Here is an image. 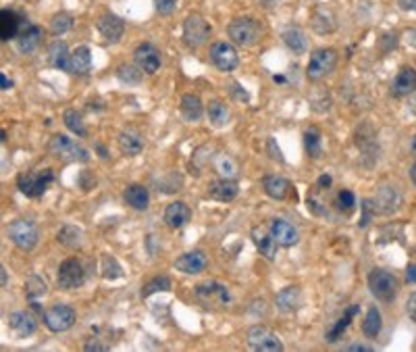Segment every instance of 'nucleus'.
<instances>
[{
	"instance_id": "412c9836",
	"label": "nucleus",
	"mask_w": 416,
	"mask_h": 352,
	"mask_svg": "<svg viewBox=\"0 0 416 352\" xmlns=\"http://www.w3.org/2000/svg\"><path fill=\"white\" fill-rule=\"evenodd\" d=\"M19 32H21V17L11 8H2L0 11V38H2V42L13 40L15 35H19Z\"/></svg>"
},
{
	"instance_id": "37998d69",
	"label": "nucleus",
	"mask_w": 416,
	"mask_h": 352,
	"mask_svg": "<svg viewBox=\"0 0 416 352\" xmlns=\"http://www.w3.org/2000/svg\"><path fill=\"white\" fill-rule=\"evenodd\" d=\"M214 165H216V171L223 177H227V179H233V177L238 176V165L227 154H221Z\"/></svg>"
},
{
	"instance_id": "f03ea898",
	"label": "nucleus",
	"mask_w": 416,
	"mask_h": 352,
	"mask_svg": "<svg viewBox=\"0 0 416 352\" xmlns=\"http://www.w3.org/2000/svg\"><path fill=\"white\" fill-rule=\"evenodd\" d=\"M366 282H369L371 294L377 300H381V302H393L395 296H398V292H400L398 278L391 271H387V269H373L369 273V280Z\"/></svg>"
},
{
	"instance_id": "1a4fd4ad",
	"label": "nucleus",
	"mask_w": 416,
	"mask_h": 352,
	"mask_svg": "<svg viewBox=\"0 0 416 352\" xmlns=\"http://www.w3.org/2000/svg\"><path fill=\"white\" fill-rule=\"evenodd\" d=\"M75 311L67 307V305H52L44 311L42 315V321L46 325V329L54 331V334H61V331H67L73 327L75 323Z\"/></svg>"
},
{
	"instance_id": "a878e982",
	"label": "nucleus",
	"mask_w": 416,
	"mask_h": 352,
	"mask_svg": "<svg viewBox=\"0 0 416 352\" xmlns=\"http://www.w3.org/2000/svg\"><path fill=\"white\" fill-rule=\"evenodd\" d=\"M123 196H125V203H127L132 209H136V211H146L148 205H150V194H148V190H146L144 186H139V183L127 186Z\"/></svg>"
},
{
	"instance_id": "a211bd4d",
	"label": "nucleus",
	"mask_w": 416,
	"mask_h": 352,
	"mask_svg": "<svg viewBox=\"0 0 416 352\" xmlns=\"http://www.w3.org/2000/svg\"><path fill=\"white\" fill-rule=\"evenodd\" d=\"M252 240H254V246L258 248V252L262 256H267L269 261H273L277 256V242L271 234V229L267 232L265 227H252Z\"/></svg>"
},
{
	"instance_id": "6e6552de",
	"label": "nucleus",
	"mask_w": 416,
	"mask_h": 352,
	"mask_svg": "<svg viewBox=\"0 0 416 352\" xmlns=\"http://www.w3.org/2000/svg\"><path fill=\"white\" fill-rule=\"evenodd\" d=\"M196 296L207 309H223L231 300L227 285L219 282H204L196 285Z\"/></svg>"
},
{
	"instance_id": "c9c22d12",
	"label": "nucleus",
	"mask_w": 416,
	"mask_h": 352,
	"mask_svg": "<svg viewBox=\"0 0 416 352\" xmlns=\"http://www.w3.org/2000/svg\"><path fill=\"white\" fill-rule=\"evenodd\" d=\"M379 331H381V313L377 307H371L364 317V323H362V334L366 338H377Z\"/></svg>"
},
{
	"instance_id": "3c124183",
	"label": "nucleus",
	"mask_w": 416,
	"mask_h": 352,
	"mask_svg": "<svg viewBox=\"0 0 416 352\" xmlns=\"http://www.w3.org/2000/svg\"><path fill=\"white\" fill-rule=\"evenodd\" d=\"M269 152L273 154V159H277L279 163H283V157H281V152H279L277 142L275 140H269Z\"/></svg>"
},
{
	"instance_id": "f704fd0d",
	"label": "nucleus",
	"mask_w": 416,
	"mask_h": 352,
	"mask_svg": "<svg viewBox=\"0 0 416 352\" xmlns=\"http://www.w3.org/2000/svg\"><path fill=\"white\" fill-rule=\"evenodd\" d=\"M119 150L125 154V157H136L139 154L141 150H144V142L139 138L138 134H134V132H123V134H119Z\"/></svg>"
},
{
	"instance_id": "f3484780",
	"label": "nucleus",
	"mask_w": 416,
	"mask_h": 352,
	"mask_svg": "<svg viewBox=\"0 0 416 352\" xmlns=\"http://www.w3.org/2000/svg\"><path fill=\"white\" fill-rule=\"evenodd\" d=\"M238 192H240L238 183L233 179H227V177L216 179L208 186V196L212 200H219V203H231L238 196Z\"/></svg>"
},
{
	"instance_id": "0eeeda50",
	"label": "nucleus",
	"mask_w": 416,
	"mask_h": 352,
	"mask_svg": "<svg viewBox=\"0 0 416 352\" xmlns=\"http://www.w3.org/2000/svg\"><path fill=\"white\" fill-rule=\"evenodd\" d=\"M208 35H210V23L202 15L194 13L187 15L183 21V40L190 48H200L202 44H207Z\"/></svg>"
},
{
	"instance_id": "cd10ccee",
	"label": "nucleus",
	"mask_w": 416,
	"mask_h": 352,
	"mask_svg": "<svg viewBox=\"0 0 416 352\" xmlns=\"http://www.w3.org/2000/svg\"><path fill=\"white\" fill-rule=\"evenodd\" d=\"M360 313V307L358 305H349L346 311H344V317L337 319V323L327 331V336H325V340L329 342V344H333V342H337L342 336H344V331L347 329V325L352 323V319L356 317Z\"/></svg>"
},
{
	"instance_id": "603ef678",
	"label": "nucleus",
	"mask_w": 416,
	"mask_h": 352,
	"mask_svg": "<svg viewBox=\"0 0 416 352\" xmlns=\"http://www.w3.org/2000/svg\"><path fill=\"white\" fill-rule=\"evenodd\" d=\"M398 4L404 11H416V0H398Z\"/></svg>"
},
{
	"instance_id": "b1692460",
	"label": "nucleus",
	"mask_w": 416,
	"mask_h": 352,
	"mask_svg": "<svg viewBox=\"0 0 416 352\" xmlns=\"http://www.w3.org/2000/svg\"><path fill=\"white\" fill-rule=\"evenodd\" d=\"M300 302H302V292L296 285L283 288L281 292H277V296H275V305H277L279 311H283V313L296 311L300 307Z\"/></svg>"
},
{
	"instance_id": "ddd939ff",
	"label": "nucleus",
	"mask_w": 416,
	"mask_h": 352,
	"mask_svg": "<svg viewBox=\"0 0 416 352\" xmlns=\"http://www.w3.org/2000/svg\"><path fill=\"white\" fill-rule=\"evenodd\" d=\"M269 229H271V234H273V238H275V242H277L279 246L291 248L300 242V232H298V227H296L294 223H289L287 219L275 217V219L271 221Z\"/></svg>"
},
{
	"instance_id": "5fc2aeb1",
	"label": "nucleus",
	"mask_w": 416,
	"mask_h": 352,
	"mask_svg": "<svg viewBox=\"0 0 416 352\" xmlns=\"http://www.w3.org/2000/svg\"><path fill=\"white\" fill-rule=\"evenodd\" d=\"M347 351L349 352H371L373 348H371V346H364V344H352V346H347Z\"/></svg>"
},
{
	"instance_id": "e2e57ef3",
	"label": "nucleus",
	"mask_w": 416,
	"mask_h": 352,
	"mask_svg": "<svg viewBox=\"0 0 416 352\" xmlns=\"http://www.w3.org/2000/svg\"><path fill=\"white\" fill-rule=\"evenodd\" d=\"M412 152H415V154H416V136H415V138H412Z\"/></svg>"
},
{
	"instance_id": "aec40b11",
	"label": "nucleus",
	"mask_w": 416,
	"mask_h": 352,
	"mask_svg": "<svg viewBox=\"0 0 416 352\" xmlns=\"http://www.w3.org/2000/svg\"><path fill=\"white\" fill-rule=\"evenodd\" d=\"M262 190H265V194L271 196L273 200H285L294 188H291V183H289L285 177L267 176L262 179Z\"/></svg>"
},
{
	"instance_id": "bf43d9fd",
	"label": "nucleus",
	"mask_w": 416,
	"mask_h": 352,
	"mask_svg": "<svg viewBox=\"0 0 416 352\" xmlns=\"http://www.w3.org/2000/svg\"><path fill=\"white\" fill-rule=\"evenodd\" d=\"M258 2H260V4H262L265 8H273V6L277 4L279 0H258Z\"/></svg>"
},
{
	"instance_id": "20e7f679",
	"label": "nucleus",
	"mask_w": 416,
	"mask_h": 352,
	"mask_svg": "<svg viewBox=\"0 0 416 352\" xmlns=\"http://www.w3.org/2000/svg\"><path fill=\"white\" fill-rule=\"evenodd\" d=\"M8 238H11V242L15 244V246L19 248V250H32L37 244V240H40V229H37V225H35L34 221H30V219H15L11 225H8Z\"/></svg>"
},
{
	"instance_id": "9b49d317",
	"label": "nucleus",
	"mask_w": 416,
	"mask_h": 352,
	"mask_svg": "<svg viewBox=\"0 0 416 352\" xmlns=\"http://www.w3.org/2000/svg\"><path fill=\"white\" fill-rule=\"evenodd\" d=\"M83 282H86V271L77 259H67L61 263L59 276H57V283L61 290H75V288L83 285Z\"/></svg>"
},
{
	"instance_id": "5701e85b",
	"label": "nucleus",
	"mask_w": 416,
	"mask_h": 352,
	"mask_svg": "<svg viewBox=\"0 0 416 352\" xmlns=\"http://www.w3.org/2000/svg\"><path fill=\"white\" fill-rule=\"evenodd\" d=\"M19 40H17V46H19V50L23 52V55H32L35 48L42 44V38H44V32L37 28V25H25L19 35H17Z\"/></svg>"
},
{
	"instance_id": "2f4dec72",
	"label": "nucleus",
	"mask_w": 416,
	"mask_h": 352,
	"mask_svg": "<svg viewBox=\"0 0 416 352\" xmlns=\"http://www.w3.org/2000/svg\"><path fill=\"white\" fill-rule=\"evenodd\" d=\"M281 38H283L285 46H287L291 52H296V55H302V52H306V48H308L306 34H304L300 28H287Z\"/></svg>"
},
{
	"instance_id": "6e6d98bb",
	"label": "nucleus",
	"mask_w": 416,
	"mask_h": 352,
	"mask_svg": "<svg viewBox=\"0 0 416 352\" xmlns=\"http://www.w3.org/2000/svg\"><path fill=\"white\" fill-rule=\"evenodd\" d=\"M318 186H320V188H329V186H331V176L318 177Z\"/></svg>"
},
{
	"instance_id": "f8f14e48",
	"label": "nucleus",
	"mask_w": 416,
	"mask_h": 352,
	"mask_svg": "<svg viewBox=\"0 0 416 352\" xmlns=\"http://www.w3.org/2000/svg\"><path fill=\"white\" fill-rule=\"evenodd\" d=\"M210 61L219 71H233L240 65L238 50L229 42H214L210 46Z\"/></svg>"
},
{
	"instance_id": "4d7b16f0",
	"label": "nucleus",
	"mask_w": 416,
	"mask_h": 352,
	"mask_svg": "<svg viewBox=\"0 0 416 352\" xmlns=\"http://www.w3.org/2000/svg\"><path fill=\"white\" fill-rule=\"evenodd\" d=\"M0 84H2V90H8V88L13 86V81H11V79H6V75H4V73H0Z\"/></svg>"
},
{
	"instance_id": "bb28decb",
	"label": "nucleus",
	"mask_w": 416,
	"mask_h": 352,
	"mask_svg": "<svg viewBox=\"0 0 416 352\" xmlns=\"http://www.w3.org/2000/svg\"><path fill=\"white\" fill-rule=\"evenodd\" d=\"M8 325H11V329H13L17 336H21V338L32 336V334L35 331L34 315H30V313H25V311H17V313H13V315L8 317Z\"/></svg>"
},
{
	"instance_id": "9d476101",
	"label": "nucleus",
	"mask_w": 416,
	"mask_h": 352,
	"mask_svg": "<svg viewBox=\"0 0 416 352\" xmlns=\"http://www.w3.org/2000/svg\"><path fill=\"white\" fill-rule=\"evenodd\" d=\"M248 346L252 351L258 352H281L283 351V344L279 340L277 334H273L269 327L265 325H254L250 331H248Z\"/></svg>"
},
{
	"instance_id": "4be33fe9",
	"label": "nucleus",
	"mask_w": 416,
	"mask_h": 352,
	"mask_svg": "<svg viewBox=\"0 0 416 352\" xmlns=\"http://www.w3.org/2000/svg\"><path fill=\"white\" fill-rule=\"evenodd\" d=\"M190 219H192V211H190V207L185 203L175 200L165 209V223L169 227H173V229L183 227L185 223H190Z\"/></svg>"
},
{
	"instance_id": "dca6fc26",
	"label": "nucleus",
	"mask_w": 416,
	"mask_h": 352,
	"mask_svg": "<svg viewBox=\"0 0 416 352\" xmlns=\"http://www.w3.org/2000/svg\"><path fill=\"white\" fill-rule=\"evenodd\" d=\"M96 25H98V32H100V35H103L106 42H119L123 32H125L123 19L117 17V15H112V13L100 15L98 21H96Z\"/></svg>"
},
{
	"instance_id": "c03bdc74",
	"label": "nucleus",
	"mask_w": 416,
	"mask_h": 352,
	"mask_svg": "<svg viewBox=\"0 0 416 352\" xmlns=\"http://www.w3.org/2000/svg\"><path fill=\"white\" fill-rule=\"evenodd\" d=\"M103 276L106 280H117V278H121L123 276V269H121V265L110 256V254H104L103 259Z\"/></svg>"
},
{
	"instance_id": "e433bc0d",
	"label": "nucleus",
	"mask_w": 416,
	"mask_h": 352,
	"mask_svg": "<svg viewBox=\"0 0 416 352\" xmlns=\"http://www.w3.org/2000/svg\"><path fill=\"white\" fill-rule=\"evenodd\" d=\"M208 119H210V123L214 127H223L227 123V119H229V108H227V105L221 103V101H212L208 105Z\"/></svg>"
},
{
	"instance_id": "8fccbe9b",
	"label": "nucleus",
	"mask_w": 416,
	"mask_h": 352,
	"mask_svg": "<svg viewBox=\"0 0 416 352\" xmlns=\"http://www.w3.org/2000/svg\"><path fill=\"white\" fill-rule=\"evenodd\" d=\"M406 311H408L410 319L416 323V290L410 294V298H408V302H406Z\"/></svg>"
},
{
	"instance_id": "49530a36",
	"label": "nucleus",
	"mask_w": 416,
	"mask_h": 352,
	"mask_svg": "<svg viewBox=\"0 0 416 352\" xmlns=\"http://www.w3.org/2000/svg\"><path fill=\"white\" fill-rule=\"evenodd\" d=\"M337 207H340V211L349 212L356 207V196H354L349 190H342V192L337 194Z\"/></svg>"
},
{
	"instance_id": "09e8293b",
	"label": "nucleus",
	"mask_w": 416,
	"mask_h": 352,
	"mask_svg": "<svg viewBox=\"0 0 416 352\" xmlns=\"http://www.w3.org/2000/svg\"><path fill=\"white\" fill-rule=\"evenodd\" d=\"M86 351H108L110 346L108 344H100V338H90V342H86V346H83Z\"/></svg>"
},
{
	"instance_id": "72a5a7b5",
	"label": "nucleus",
	"mask_w": 416,
	"mask_h": 352,
	"mask_svg": "<svg viewBox=\"0 0 416 352\" xmlns=\"http://www.w3.org/2000/svg\"><path fill=\"white\" fill-rule=\"evenodd\" d=\"M57 240L63 244L65 248H79L83 244V234H81V229L79 227H75V225H63L61 229H59V234H57Z\"/></svg>"
},
{
	"instance_id": "a18cd8bd",
	"label": "nucleus",
	"mask_w": 416,
	"mask_h": 352,
	"mask_svg": "<svg viewBox=\"0 0 416 352\" xmlns=\"http://www.w3.org/2000/svg\"><path fill=\"white\" fill-rule=\"evenodd\" d=\"M119 79H123V81H127V84H138L139 79H141V69H139L138 65L134 67V65H121L119 69Z\"/></svg>"
},
{
	"instance_id": "58836bf2",
	"label": "nucleus",
	"mask_w": 416,
	"mask_h": 352,
	"mask_svg": "<svg viewBox=\"0 0 416 352\" xmlns=\"http://www.w3.org/2000/svg\"><path fill=\"white\" fill-rule=\"evenodd\" d=\"M46 294V282L40 278V276H30L28 282H25V296L35 302L37 298H42Z\"/></svg>"
},
{
	"instance_id": "7c9ffc66",
	"label": "nucleus",
	"mask_w": 416,
	"mask_h": 352,
	"mask_svg": "<svg viewBox=\"0 0 416 352\" xmlns=\"http://www.w3.org/2000/svg\"><path fill=\"white\" fill-rule=\"evenodd\" d=\"M179 110L183 115V119L187 121H200L202 113H204V105L196 94H185L179 103Z\"/></svg>"
},
{
	"instance_id": "c756f323",
	"label": "nucleus",
	"mask_w": 416,
	"mask_h": 352,
	"mask_svg": "<svg viewBox=\"0 0 416 352\" xmlns=\"http://www.w3.org/2000/svg\"><path fill=\"white\" fill-rule=\"evenodd\" d=\"M92 69V52L88 46H79L75 48V52H71V73L75 75H88Z\"/></svg>"
},
{
	"instance_id": "864d4df0",
	"label": "nucleus",
	"mask_w": 416,
	"mask_h": 352,
	"mask_svg": "<svg viewBox=\"0 0 416 352\" xmlns=\"http://www.w3.org/2000/svg\"><path fill=\"white\" fill-rule=\"evenodd\" d=\"M406 282H416V265H408V269H406Z\"/></svg>"
},
{
	"instance_id": "680f3d73",
	"label": "nucleus",
	"mask_w": 416,
	"mask_h": 352,
	"mask_svg": "<svg viewBox=\"0 0 416 352\" xmlns=\"http://www.w3.org/2000/svg\"><path fill=\"white\" fill-rule=\"evenodd\" d=\"M410 177H412V181H415L416 186V165H412V169H410Z\"/></svg>"
},
{
	"instance_id": "79ce46f5",
	"label": "nucleus",
	"mask_w": 416,
	"mask_h": 352,
	"mask_svg": "<svg viewBox=\"0 0 416 352\" xmlns=\"http://www.w3.org/2000/svg\"><path fill=\"white\" fill-rule=\"evenodd\" d=\"M304 146H306L308 157H312V159H318L320 157V132L316 127H311L304 134Z\"/></svg>"
},
{
	"instance_id": "052dcab7",
	"label": "nucleus",
	"mask_w": 416,
	"mask_h": 352,
	"mask_svg": "<svg viewBox=\"0 0 416 352\" xmlns=\"http://www.w3.org/2000/svg\"><path fill=\"white\" fill-rule=\"evenodd\" d=\"M0 278H2V288H6V269H0Z\"/></svg>"
},
{
	"instance_id": "4c0bfd02",
	"label": "nucleus",
	"mask_w": 416,
	"mask_h": 352,
	"mask_svg": "<svg viewBox=\"0 0 416 352\" xmlns=\"http://www.w3.org/2000/svg\"><path fill=\"white\" fill-rule=\"evenodd\" d=\"M63 119H65V125L69 127L75 136H79V138H86V136H88V130H86V125H83V119H81V115H79L77 110L67 108Z\"/></svg>"
},
{
	"instance_id": "473e14b6",
	"label": "nucleus",
	"mask_w": 416,
	"mask_h": 352,
	"mask_svg": "<svg viewBox=\"0 0 416 352\" xmlns=\"http://www.w3.org/2000/svg\"><path fill=\"white\" fill-rule=\"evenodd\" d=\"M373 205L379 207V211L381 212H393L398 209V205H400V196H398V192H395L393 188H381V190L377 192ZM375 207H373V209H375Z\"/></svg>"
},
{
	"instance_id": "c85d7f7f",
	"label": "nucleus",
	"mask_w": 416,
	"mask_h": 352,
	"mask_svg": "<svg viewBox=\"0 0 416 352\" xmlns=\"http://www.w3.org/2000/svg\"><path fill=\"white\" fill-rule=\"evenodd\" d=\"M335 25H337V21H335V15H333L331 11H327V8H318V11H314V15H312V19H311V28L316 32V34L318 35L331 34V32L335 30Z\"/></svg>"
},
{
	"instance_id": "393cba45",
	"label": "nucleus",
	"mask_w": 416,
	"mask_h": 352,
	"mask_svg": "<svg viewBox=\"0 0 416 352\" xmlns=\"http://www.w3.org/2000/svg\"><path fill=\"white\" fill-rule=\"evenodd\" d=\"M48 59H50V65H52L54 69L71 71L69 48H67V44H65L63 40H57V42L50 44V48H48Z\"/></svg>"
},
{
	"instance_id": "7ed1b4c3",
	"label": "nucleus",
	"mask_w": 416,
	"mask_h": 352,
	"mask_svg": "<svg viewBox=\"0 0 416 352\" xmlns=\"http://www.w3.org/2000/svg\"><path fill=\"white\" fill-rule=\"evenodd\" d=\"M52 181H54L52 169L23 171V174H19V177H17V188H19L21 194H25L28 198H40Z\"/></svg>"
},
{
	"instance_id": "4468645a",
	"label": "nucleus",
	"mask_w": 416,
	"mask_h": 352,
	"mask_svg": "<svg viewBox=\"0 0 416 352\" xmlns=\"http://www.w3.org/2000/svg\"><path fill=\"white\" fill-rule=\"evenodd\" d=\"M134 61L144 73H156L161 67V52L154 44L144 42L134 50Z\"/></svg>"
},
{
	"instance_id": "423d86ee",
	"label": "nucleus",
	"mask_w": 416,
	"mask_h": 352,
	"mask_svg": "<svg viewBox=\"0 0 416 352\" xmlns=\"http://www.w3.org/2000/svg\"><path fill=\"white\" fill-rule=\"evenodd\" d=\"M48 150L57 159H63V161H77V163H88L90 161V152L81 144L69 140L63 134L52 136V140L48 142Z\"/></svg>"
},
{
	"instance_id": "6ab92c4d",
	"label": "nucleus",
	"mask_w": 416,
	"mask_h": 352,
	"mask_svg": "<svg viewBox=\"0 0 416 352\" xmlns=\"http://www.w3.org/2000/svg\"><path fill=\"white\" fill-rule=\"evenodd\" d=\"M416 90V71L412 67H404L400 69V73L395 75L393 84H391V94L395 98L408 96Z\"/></svg>"
},
{
	"instance_id": "de8ad7c7",
	"label": "nucleus",
	"mask_w": 416,
	"mask_h": 352,
	"mask_svg": "<svg viewBox=\"0 0 416 352\" xmlns=\"http://www.w3.org/2000/svg\"><path fill=\"white\" fill-rule=\"evenodd\" d=\"M154 6H156V13H158V15L169 17L171 13H175L177 0H154Z\"/></svg>"
},
{
	"instance_id": "2eb2a0df",
	"label": "nucleus",
	"mask_w": 416,
	"mask_h": 352,
	"mask_svg": "<svg viewBox=\"0 0 416 352\" xmlns=\"http://www.w3.org/2000/svg\"><path fill=\"white\" fill-rule=\"evenodd\" d=\"M208 265V256L202 252V250H192V252H185L181 254L177 261H175V269L185 273V276H196L200 271H204Z\"/></svg>"
},
{
	"instance_id": "13d9d810",
	"label": "nucleus",
	"mask_w": 416,
	"mask_h": 352,
	"mask_svg": "<svg viewBox=\"0 0 416 352\" xmlns=\"http://www.w3.org/2000/svg\"><path fill=\"white\" fill-rule=\"evenodd\" d=\"M96 152H98V157H100V159H108V150L104 148L100 142L96 144Z\"/></svg>"
},
{
	"instance_id": "39448f33",
	"label": "nucleus",
	"mask_w": 416,
	"mask_h": 352,
	"mask_svg": "<svg viewBox=\"0 0 416 352\" xmlns=\"http://www.w3.org/2000/svg\"><path fill=\"white\" fill-rule=\"evenodd\" d=\"M337 67V50L333 48H318L311 55L308 67H306V77L311 81H318L327 75H331Z\"/></svg>"
},
{
	"instance_id": "ea45409f",
	"label": "nucleus",
	"mask_w": 416,
	"mask_h": 352,
	"mask_svg": "<svg viewBox=\"0 0 416 352\" xmlns=\"http://www.w3.org/2000/svg\"><path fill=\"white\" fill-rule=\"evenodd\" d=\"M73 28V17L69 13H59L50 19V32L54 35H63Z\"/></svg>"
},
{
	"instance_id": "f257e3e1",
	"label": "nucleus",
	"mask_w": 416,
	"mask_h": 352,
	"mask_svg": "<svg viewBox=\"0 0 416 352\" xmlns=\"http://www.w3.org/2000/svg\"><path fill=\"white\" fill-rule=\"evenodd\" d=\"M229 40H233L238 46L242 48H252L260 42L262 38V25L260 21L252 19V17H236L229 28H227Z\"/></svg>"
},
{
	"instance_id": "a19ab883",
	"label": "nucleus",
	"mask_w": 416,
	"mask_h": 352,
	"mask_svg": "<svg viewBox=\"0 0 416 352\" xmlns=\"http://www.w3.org/2000/svg\"><path fill=\"white\" fill-rule=\"evenodd\" d=\"M167 290H171V280L167 276H161V278L150 280L141 288V298H148V296H152L156 292H167Z\"/></svg>"
}]
</instances>
